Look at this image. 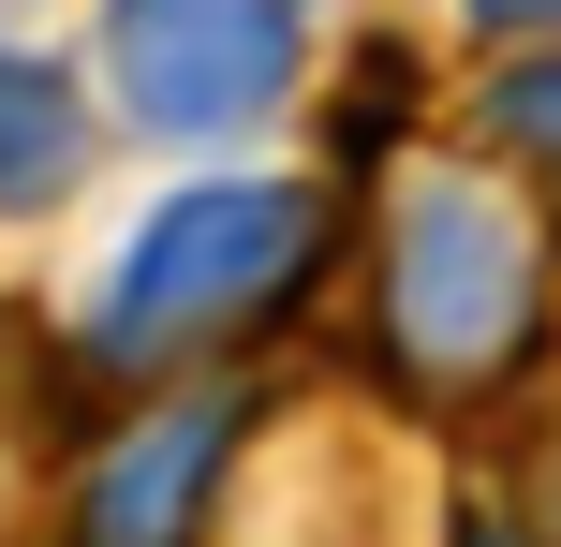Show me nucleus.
Wrapping results in <instances>:
<instances>
[{
  "instance_id": "nucleus-1",
  "label": "nucleus",
  "mask_w": 561,
  "mask_h": 547,
  "mask_svg": "<svg viewBox=\"0 0 561 547\" xmlns=\"http://www.w3.org/2000/svg\"><path fill=\"white\" fill-rule=\"evenodd\" d=\"M310 266H325V193H296V178H193V193H163L134 223V252L104 266L89 355H104V371H163V355L280 311Z\"/></svg>"
},
{
  "instance_id": "nucleus-2",
  "label": "nucleus",
  "mask_w": 561,
  "mask_h": 547,
  "mask_svg": "<svg viewBox=\"0 0 561 547\" xmlns=\"http://www.w3.org/2000/svg\"><path fill=\"white\" fill-rule=\"evenodd\" d=\"M533 296L547 252L517 223V193H488L473 163H414L399 178V223H385V326L428 385H473L533 341Z\"/></svg>"
},
{
  "instance_id": "nucleus-3",
  "label": "nucleus",
  "mask_w": 561,
  "mask_h": 547,
  "mask_svg": "<svg viewBox=\"0 0 561 547\" xmlns=\"http://www.w3.org/2000/svg\"><path fill=\"white\" fill-rule=\"evenodd\" d=\"M104 89L134 134L222 148L296 89V0H104Z\"/></svg>"
},
{
  "instance_id": "nucleus-4",
  "label": "nucleus",
  "mask_w": 561,
  "mask_h": 547,
  "mask_svg": "<svg viewBox=\"0 0 561 547\" xmlns=\"http://www.w3.org/2000/svg\"><path fill=\"white\" fill-rule=\"evenodd\" d=\"M222 459H237V400H178V414H148V430L89 474L75 547H193L207 489H222Z\"/></svg>"
},
{
  "instance_id": "nucleus-5",
  "label": "nucleus",
  "mask_w": 561,
  "mask_h": 547,
  "mask_svg": "<svg viewBox=\"0 0 561 547\" xmlns=\"http://www.w3.org/2000/svg\"><path fill=\"white\" fill-rule=\"evenodd\" d=\"M75 178H89V104H75V75L30 59V45H0V223H45Z\"/></svg>"
},
{
  "instance_id": "nucleus-6",
  "label": "nucleus",
  "mask_w": 561,
  "mask_h": 547,
  "mask_svg": "<svg viewBox=\"0 0 561 547\" xmlns=\"http://www.w3.org/2000/svg\"><path fill=\"white\" fill-rule=\"evenodd\" d=\"M488 148H503L517 178H547V193H561V59H517V75L488 89Z\"/></svg>"
},
{
  "instance_id": "nucleus-7",
  "label": "nucleus",
  "mask_w": 561,
  "mask_h": 547,
  "mask_svg": "<svg viewBox=\"0 0 561 547\" xmlns=\"http://www.w3.org/2000/svg\"><path fill=\"white\" fill-rule=\"evenodd\" d=\"M488 30H561V0H473Z\"/></svg>"
},
{
  "instance_id": "nucleus-8",
  "label": "nucleus",
  "mask_w": 561,
  "mask_h": 547,
  "mask_svg": "<svg viewBox=\"0 0 561 547\" xmlns=\"http://www.w3.org/2000/svg\"><path fill=\"white\" fill-rule=\"evenodd\" d=\"M458 547H503V533H458Z\"/></svg>"
}]
</instances>
